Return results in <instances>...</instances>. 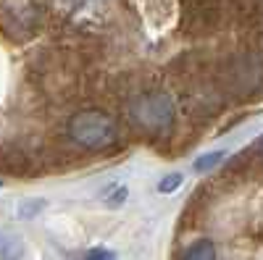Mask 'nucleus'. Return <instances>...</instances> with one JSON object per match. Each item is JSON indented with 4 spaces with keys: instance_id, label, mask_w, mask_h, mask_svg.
<instances>
[{
    "instance_id": "obj_5",
    "label": "nucleus",
    "mask_w": 263,
    "mask_h": 260,
    "mask_svg": "<svg viewBox=\"0 0 263 260\" xmlns=\"http://www.w3.org/2000/svg\"><path fill=\"white\" fill-rule=\"evenodd\" d=\"M21 255V242L11 234H0V260H16Z\"/></svg>"
},
{
    "instance_id": "obj_9",
    "label": "nucleus",
    "mask_w": 263,
    "mask_h": 260,
    "mask_svg": "<svg viewBox=\"0 0 263 260\" xmlns=\"http://www.w3.org/2000/svg\"><path fill=\"white\" fill-rule=\"evenodd\" d=\"M255 150H258V155H260V158H263V137H260V139H258V145H255Z\"/></svg>"
},
{
    "instance_id": "obj_1",
    "label": "nucleus",
    "mask_w": 263,
    "mask_h": 260,
    "mask_svg": "<svg viewBox=\"0 0 263 260\" xmlns=\"http://www.w3.org/2000/svg\"><path fill=\"white\" fill-rule=\"evenodd\" d=\"M126 111H129L132 124L150 134H163L177 121V108H174L171 97L161 90H147V92L135 95L129 100Z\"/></svg>"
},
{
    "instance_id": "obj_2",
    "label": "nucleus",
    "mask_w": 263,
    "mask_h": 260,
    "mask_svg": "<svg viewBox=\"0 0 263 260\" xmlns=\"http://www.w3.org/2000/svg\"><path fill=\"white\" fill-rule=\"evenodd\" d=\"M69 137L79 147L103 150L119 139V124L103 111H79L69 118Z\"/></svg>"
},
{
    "instance_id": "obj_8",
    "label": "nucleus",
    "mask_w": 263,
    "mask_h": 260,
    "mask_svg": "<svg viewBox=\"0 0 263 260\" xmlns=\"http://www.w3.org/2000/svg\"><path fill=\"white\" fill-rule=\"evenodd\" d=\"M79 260H114V252H108V250H90L87 255H82Z\"/></svg>"
},
{
    "instance_id": "obj_4",
    "label": "nucleus",
    "mask_w": 263,
    "mask_h": 260,
    "mask_svg": "<svg viewBox=\"0 0 263 260\" xmlns=\"http://www.w3.org/2000/svg\"><path fill=\"white\" fill-rule=\"evenodd\" d=\"M182 260H218V252H216V245L211 239H197L184 250Z\"/></svg>"
},
{
    "instance_id": "obj_7",
    "label": "nucleus",
    "mask_w": 263,
    "mask_h": 260,
    "mask_svg": "<svg viewBox=\"0 0 263 260\" xmlns=\"http://www.w3.org/2000/svg\"><path fill=\"white\" fill-rule=\"evenodd\" d=\"M221 158H224V153H211V155H205V158H200V161H195V168H197V171H208V168H213Z\"/></svg>"
},
{
    "instance_id": "obj_3",
    "label": "nucleus",
    "mask_w": 263,
    "mask_h": 260,
    "mask_svg": "<svg viewBox=\"0 0 263 260\" xmlns=\"http://www.w3.org/2000/svg\"><path fill=\"white\" fill-rule=\"evenodd\" d=\"M229 90L237 95H245L255 87L263 84V61L255 55H234L227 63V74H224Z\"/></svg>"
},
{
    "instance_id": "obj_6",
    "label": "nucleus",
    "mask_w": 263,
    "mask_h": 260,
    "mask_svg": "<svg viewBox=\"0 0 263 260\" xmlns=\"http://www.w3.org/2000/svg\"><path fill=\"white\" fill-rule=\"evenodd\" d=\"M177 187H182V173H168L166 179H161V184H158V192L168 194V192H174Z\"/></svg>"
}]
</instances>
